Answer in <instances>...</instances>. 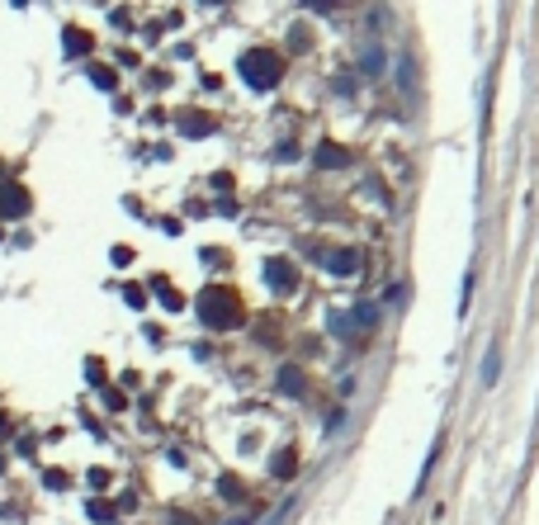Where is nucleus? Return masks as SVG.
<instances>
[{
  "label": "nucleus",
  "mask_w": 539,
  "mask_h": 525,
  "mask_svg": "<svg viewBox=\"0 0 539 525\" xmlns=\"http://www.w3.org/2000/svg\"><path fill=\"white\" fill-rule=\"evenodd\" d=\"M199 322H204L208 332L232 327V322H237V298H232L227 289H204V298H199Z\"/></svg>",
  "instance_id": "obj_1"
},
{
  "label": "nucleus",
  "mask_w": 539,
  "mask_h": 525,
  "mask_svg": "<svg viewBox=\"0 0 539 525\" xmlns=\"http://www.w3.org/2000/svg\"><path fill=\"white\" fill-rule=\"evenodd\" d=\"M241 76H246V85H255V90L274 85V80H279V52H270V48H251L246 57H241Z\"/></svg>",
  "instance_id": "obj_2"
},
{
  "label": "nucleus",
  "mask_w": 539,
  "mask_h": 525,
  "mask_svg": "<svg viewBox=\"0 0 539 525\" xmlns=\"http://www.w3.org/2000/svg\"><path fill=\"white\" fill-rule=\"evenodd\" d=\"M29 213V190L24 185H5L0 190V218H24Z\"/></svg>",
  "instance_id": "obj_3"
},
{
  "label": "nucleus",
  "mask_w": 539,
  "mask_h": 525,
  "mask_svg": "<svg viewBox=\"0 0 539 525\" xmlns=\"http://www.w3.org/2000/svg\"><path fill=\"white\" fill-rule=\"evenodd\" d=\"M265 274H270V284H274V289H284V294L293 289V279H298L289 260H270V265H265Z\"/></svg>",
  "instance_id": "obj_4"
},
{
  "label": "nucleus",
  "mask_w": 539,
  "mask_h": 525,
  "mask_svg": "<svg viewBox=\"0 0 539 525\" xmlns=\"http://www.w3.org/2000/svg\"><path fill=\"white\" fill-rule=\"evenodd\" d=\"M327 265H332L336 274H355V270H360V255H355V251H336Z\"/></svg>",
  "instance_id": "obj_5"
},
{
  "label": "nucleus",
  "mask_w": 539,
  "mask_h": 525,
  "mask_svg": "<svg viewBox=\"0 0 539 525\" xmlns=\"http://www.w3.org/2000/svg\"><path fill=\"white\" fill-rule=\"evenodd\" d=\"M317 166H346V152L341 147H317Z\"/></svg>",
  "instance_id": "obj_6"
},
{
  "label": "nucleus",
  "mask_w": 539,
  "mask_h": 525,
  "mask_svg": "<svg viewBox=\"0 0 539 525\" xmlns=\"http://www.w3.org/2000/svg\"><path fill=\"white\" fill-rule=\"evenodd\" d=\"M279 388H284V393H298V388H303V379L293 374V369H284V374H279Z\"/></svg>",
  "instance_id": "obj_7"
},
{
  "label": "nucleus",
  "mask_w": 539,
  "mask_h": 525,
  "mask_svg": "<svg viewBox=\"0 0 539 525\" xmlns=\"http://www.w3.org/2000/svg\"><path fill=\"white\" fill-rule=\"evenodd\" d=\"M90 516H95V521H109L114 507H109V502H90Z\"/></svg>",
  "instance_id": "obj_8"
},
{
  "label": "nucleus",
  "mask_w": 539,
  "mask_h": 525,
  "mask_svg": "<svg viewBox=\"0 0 539 525\" xmlns=\"http://www.w3.org/2000/svg\"><path fill=\"white\" fill-rule=\"evenodd\" d=\"M85 43H90V38H85V33H66V48H71V52H85Z\"/></svg>",
  "instance_id": "obj_9"
},
{
  "label": "nucleus",
  "mask_w": 539,
  "mask_h": 525,
  "mask_svg": "<svg viewBox=\"0 0 539 525\" xmlns=\"http://www.w3.org/2000/svg\"><path fill=\"white\" fill-rule=\"evenodd\" d=\"M274 473H293V454H279V459H274Z\"/></svg>",
  "instance_id": "obj_10"
},
{
  "label": "nucleus",
  "mask_w": 539,
  "mask_h": 525,
  "mask_svg": "<svg viewBox=\"0 0 539 525\" xmlns=\"http://www.w3.org/2000/svg\"><path fill=\"white\" fill-rule=\"evenodd\" d=\"M497 365H502V360H497V350H492V355H487V374H483L487 383H497Z\"/></svg>",
  "instance_id": "obj_11"
},
{
  "label": "nucleus",
  "mask_w": 539,
  "mask_h": 525,
  "mask_svg": "<svg viewBox=\"0 0 539 525\" xmlns=\"http://www.w3.org/2000/svg\"><path fill=\"white\" fill-rule=\"evenodd\" d=\"M208 128H213L208 119H190V123H185V133H208Z\"/></svg>",
  "instance_id": "obj_12"
}]
</instances>
